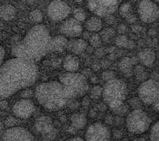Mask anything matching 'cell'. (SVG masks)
I'll use <instances>...</instances> for the list:
<instances>
[{"label":"cell","mask_w":159,"mask_h":141,"mask_svg":"<svg viewBox=\"0 0 159 141\" xmlns=\"http://www.w3.org/2000/svg\"><path fill=\"white\" fill-rule=\"evenodd\" d=\"M38 69L35 62L19 58H11L0 67V101L36 82Z\"/></svg>","instance_id":"1"},{"label":"cell","mask_w":159,"mask_h":141,"mask_svg":"<svg viewBox=\"0 0 159 141\" xmlns=\"http://www.w3.org/2000/svg\"><path fill=\"white\" fill-rule=\"evenodd\" d=\"M49 31L44 25L33 26L21 42L12 47V55L33 62L42 59L49 52L51 42Z\"/></svg>","instance_id":"2"},{"label":"cell","mask_w":159,"mask_h":141,"mask_svg":"<svg viewBox=\"0 0 159 141\" xmlns=\"http://www.w3.org/2000/svg\"><path fill=\"white\" fill-rule=\"evenodd\" d=\"M35 96L38 103L48 111H58L67 105L68 98L61 82H49L40 84L35 90Z\"/></svg>","instance_id":"3"},{"label":"cell","mask_w":159,"mask_h":141,"mask_svg":"<svg viewBox=\"0 0 159 141\" xmlns=\"http://www.w3.org/2000/svg\"><path fill=\"white\" fill-rule=\"evenodd\" d=\"M60 82L64 88L68 100H76L82 97L89 90L87 78L82 73L68 72L60 77Z\"/></svg>","instance_id":"4"},{"label":"cell","mask_w":159,"mask_h":141,"mask_svg":"<svg viewBox=\"0 0 159 141\" xmlns=\"http://www.w3.org/2000/svg\"><path fill=\"white\" fill-rule=\"evenodd\" d=\"M127 85L120 79L113 78L106 82L103 87V101L110 109L122 105L127 97Z\"/></svg>","instance_id":"5"},{"label":"cell","mask_w":159,"mask_h":141,"mask_svg":"<svg viewBox=\"0 0 159 141\" xmlns=\"http://www.w3.org/2000/svg\"><path fill=\"white\" fill-rule=\"evenodd\" d=\"M151 124V120L147 114L139 109H133L127 114L126 119V127L132 134L140 135L147 132Z\"/></svg>","instance_id":"6"},{"label":"cell","mask_w":159,"mask_h":141,"mask_svg":"<svg viewBox=\"0 0 159 141\" xmlns=\"http://www.w3.org/2000/svg\"><path fill=\"white\" fill-rule=\"evenodd\" d=\"M123 0H88V7L99 17H107L114 14Z\"/></svg>","instance_id":"7"},{"label":"cell","mask_w":159,"mask_h":141,"mask_svg":"<svg viewBox=\"0 0 159 141\" xmlns=\"http://www.w3.org/2000/svg\"><path fill=\"white\" fill-rule=\"evenodd\" d=\"M139 97L146 105H153L159 98V82L154 79L146 80L138 89Z\"/></svg>","instance_id":"8"},{"label":"cell","mask_w":159,"mask_h":141,"mask_svg":"<svg viewBox=\"0 0 159 141\" xmlns=\"http://www.w3.org/2000/svg\"><path fill=\"white\" fill-rule=\"evenodd\" d=\"M139 18L143 22L152 23L159 18V8L157 4L151 0H143L138 7Z\"/></svg>","instance_id":"9"},{"label":"cell","mask_w":159,"mask_h":141,"mask_svg":"<svg viewBox=\"0 0 159 141\" xmlns=\"http://www.w3.org/2000/svg\"><path fill=\"white\" fill-rule=\"evenodd\" d=\"M48 15L51 20L59 22L67 18L70 15L69 6L61 0H54L50 2L47 9Z\"/></svg>","instance_id":"10"},{"label":"cell","mask_w":159,"mask_h":141,"mask_svg":"<svg viewBox=\"0 0 159 141\" xmlns=\"http://www.w3.org/2000/svg\"><path fill=\"white\" fill-rule=\"evenodd\" d=\"M111 134L106 125L101 123H95L90 125L86 131L85 139L88 141L110 140Z\"/></svg>","instance_id":"11"},{"label":"cell","mask_w":159,"mask_h":141,"mask_svg":"<svg viewBox=\"0 0 159 141\" xmlns=\"http://www.w3.org/2000/svg\"><path fill=\"white\" fill-rule=\"evenodd\" d=\"M34 129L45 140H52L57 136V131L49 116H43L38 118L34 123Z\"/></svg>","instance_id":"12"},{"label":"cell","mask_w":159,"mask_h":141,"mask_svg":"<svg viewBox=\"0 0 159 141\" xmlns=\"http://www.w3.org/2000/svg\"><path fill=\"white\" fill-rule=\"evenodd\" d=\"M2 140L4 141H30L34 140L32 134L22 127H11L2 134Z\"/></svg>","instance_id":"13"},{"label":"cell","mask_w":159,"mask_h":141,"mask_svg":"<svg viewBox=\"0 0 159 141\" xmlns=\"http://www.w3.org/2000/svg\"><path fill=\"white\" fill-rule=\"evenodd\" d=\"M35 111L34 104L30 99L20 100L14 105L12 109L13 114L18 119L25 120L30 117Z\"/></svg>","instance_id":"14"},{"label":"cell","mask_w":159,"mask_h":141,"mask_svg":"<svg viewBox=\"0 0 159 141\" xmlns=\"http://www.w3.org/2000/svg\"><path fill=\"white\" fill-rule=\"evenodd\" d=\"M60 31L68 38H77L82 35L83 27L79 21L72 18L65 20L60 26Z\"/></svg>","instance_id":"15"},{"label":"cell","mask_w":159,"mask_h":141,"mask_svg":"<svg viewBox=\"0 0 159 141\" xmlns=\"http://www.w3.org/2000/svg\"><path fill=\"white\" fill-rule=\"evenodd\" d=\"M69 41L64 35H57L51 38L49 52L62 53L68 46Z\"/></svg>","instance_id":"16"},{"label":"cell","mask_w":159,"mask_h":141,"mask_svg":"<svg viewBox=\"0 0 159 141\" xmlns=\"http://www.w3.org/2000/svg\"><path fill=\"white\" fill-rule=\"evenodd\" d=\"M138 58L140 63L146 67H151L155 62L156 54L150 49H144L139 53Z\"/></svg>","instance_id":"17"},{"label":"cell","mask_w":159,"mask_h":141,"mask_svg":"<svg viewBox=\"0 0 159 141\" xmlns=\"http://www.w3.org/2000/svg\"><path fill=\"white\" fill-rule=\"evenodd\" d=\"M67 48L74 54L80 55L87 49L88 43L83 39H72L69 42Z\"/></svg>","instance_id":"18"},{"label":"cell","mask_w":159,"mask_h":141,"mask_svg":"<svg viewBox=\"0 0 159 141\" xmlns=\"http://www.w3.org/2000/svg\"><path fill=\"white\" fill-rule=\"evenodd\" d=\"M62 65L67 72H76L80 68V60L76 56L68 55L64 58Z\"/></svg>","instance_id":"19"},{"label":"cell","mask_w":159,"mask_h":141,"mask_svg":"<svg viewBox=\"0 0 159 141\" xmlns=\"http://www.w3.org/2000/svg\"><path fill=\"white\" fill-rule=\"evenodd\" d=\"M16 15V9L11 4H4L0 6V19L9 22Z\"/></svg>","instance_id":"20"},{"label":"cell","mask_w":159,"mask_h":141,"mask_svg":"<svg viewBox=\"0 0 159 141\" xmlns=\"http://www.w3.org/2000/svg\"><path fill=\"white\" fill-rule=\"evenodd\" d=\"M135 59L129 57H125L121 60V62H119V69L121 70L123 74L127 75V77L131 74L133 71V66L135 65Z\"/></svg>","instance_id":"21"},{"label":"cell","mask_w":159,"mask_h":141,"mask_svg":"<svg viewBox=\"0 0 159 141\" xmlns=\"http://www.w3.org/2000/svg\"><path fill=\"white\" fill-rule=\"evenodd\" d=\"M87 118L82 113H74L71 117V123L76 130H82L87 125Z\"/></svg>","instance_id":"22"},{"label":"cell","mask_w":159,"mask_h":141,"mask_svg":"<svg viewBox=\"0 0 159 141\" xmlns=\"http://www.w3.org/2000/svg\"><path fill=\"white\" fill-rule=\"evenodd\" d=\"M102 27H103L102 20L97 17H92L85 22V28L90 32L96 33L101 31Z\"/></svg>","instance_id":"23"},{"label":"cell","mask_w":159,"mask_h":141,"mask_svg":"<svg viewBox=\"0 0 159 141\" xmlns=\"http://www.w3.org/2000/svg\"><path fill=\"white\" fill-rule=\"evenodd\" d=\"M119 15L123 17L124 18H127V17L130 16V15L133 14V10H132V6L131 4L129 2H124L122 3L121 5L119 6Z\"/></svg>","instance_id":"24"},{"label":"cell","mask_w":159,"mask_h":141,"mask_svg":"<svg viewBox=\"0 0 159 141\" xmlns=\"http://www.w3.org/2000/svg\"><path fill=\"white\" fill-rule=\"evenodd\" d=\"M134 73L135 75V78L139 82H144L147 78V73H146L144 68L142 65L135 66V68L134 69Z\"/></svg>","instance_id":"25"},{"label":"cell","mask_w":159,"mask_h":141,"mask_svg":"<svg viewBox=\"0 0 159 141\" xmlns=\"http://www.w3.org/2000/svg\"><path fill=\"white\" fill-rule=\"evenodd\" d=\"M111 110L114 112L115 114H116L117 116L122 117V116H124L125 115L129 113V106L123 103L122 105H119V106L116 107V108L111 109Z\"/></svg>","instance_id":"26"},{"label":"cell","mask_w":159,"mask_h":141,"mask_svg":"<svg viewBox=\"0 0 159 141\" xmlns=\"http://www.w3.org/2000/svg\"><path fill=\"white\" fill-rule=\"evenodd\" d=\"M30 19L33 23L40 24L43 20L42 13L39 10H34V11H31L30 14Z\"/></svg>","instance_id":"27"},{"label":"cell","mask_w":159,"mask_h":141,"mask_svg":"<svg viewBox=\"0 0 159 141\" xmlns=\"http://www.w3.org/2000/svg\"><path fill=\"white\" fill-rule=\"evenodd\" d=\"M129 41L130 40L127 38V36H125L123 35H120L116 38V44L119 48H126V49H127Z\"/></svg>","instance_id":"28"},{"label":"cell","mask_w":159,"mask_h":141,"mask_svg":"<svg viewBox=\"0 0 159 141\" xmlns=\"http://www.w3.org/2000/svg\"><path fill=\"white\" fill-rule=\"evenodd\" d=\"M102 38L101 36L98 34H94L91 36V38H89V43L92 45V47L94 48H99L102 44Z\"/></svg>","instance_id":"29"},{"label":"cell","mask_w":159,"mask_h":141,"mask_svg":"<svg viewBox=\"0 0 159 141\" xmlns=\"http://www.w3.org/2000/svg\"><path fill=\"white\" fill-rule=\"evenodd\" d=\"M103 88L99 85H95L92 87V90L90 92V96L92 99H98L101 96H103Z\"/></svg>","instance_id":"30"},{"label":"cell","mask_w":159,"mask_h":141,"mask_svg":"<svg viewBox=\"0 0 159 141\" xmlns=\"http://www.w3.org/2000/svg\"><path fill=\"white\" fill-rule=\"evenodd\" d=\"M150 139L152 141H159V122L154 124L151 128Z\"/></svg>","instance_id":"31"},{"label":"cell","mask_w":159,"mask_h":141,"mask_svg":"<svg viewBox=\"0 0 159 141\" xmlns=\"http://www.w3.org/2000/svg\"><path fill=\"white\" fill-rule=\"evenodd\" d=\"M86 16H87L86 13L83 9L78 8V9L74 10V11H73V18H76L80 22H84V20L86 19Z\"/></svg>","instance_id":"32"},{"label":"cell","mask_w":159,"mask_h":141,"mask_svg":"<svg viewBox=\"0 0 159 141\" xmlns=\"http://www.w3.org/2000/svg\"><path fill=\"white\" fill-rule=\"evenodd\" d=\"M115 35H116V31L112 28H107V29L103 30L100 33V36H101L102 40H103V41H107L111 38L115 36Z\"/></svg>","instance_id":"33"},{"label":"cell","mask_w":159,"mask_h":141,"mask_svg":"<svg viewBox=\"0 0 159 141\" xmlns=\"http://www.w3.org/2000/svg\"><path fill=\"white\" fill-rule=\"evenodd\" d=\"M129 104L133 109H139L142 108V101L140 100V98H132L130 100Z\"/></svg>","instance_id":"34"},{"label":"cell","mask_w":159,"mask_h":141,"mask_svg":"<svg viewBox=\"0 0 159 141\" xmlns=\"http://www.w3.org/2000/svg\"><path fill=\"white\" fill-rule=\"evenodd\" d=\"M18 125V120L15 119V117L12 116H9L8 118L5 120L4 121V125L7 128H11V127H15Z\"/></svg>","instance_id":"35"},{"label":"cell","mask_w":159,"mask_h":141,"mask_svg":"<svg viewBox=\"0 0 159 141\" xmlns=\"http://www.w3.org/2000/svg\"><path fill=\"white\" fill-rule=\"evenodd\" d=\"M113 78H116V73L115 72L111 70H107L104 71V72L102 73V79L104 81V82H108L110 80L113 79Z\"/></svg>","instance_id":"36"},{"label":"cell","mask_w":159,"mask_h":141,"mask_svg":"<svg viewBox=\"0 0 159 141\" xmlns=\"http://www.w3.org/2000/svg\"><path fill=\"white\" fill-rule=\"evenodd\" d=\"M33 96V91L30 89H28V88H25V89L22 91L21 92V96L22 98H25V99H30L31 96Z\"/></svg>","instance_id":"37"},{"label":"cell","mask_w":159,"mask_h":141,"mask_svg":"<svg viewBox=\"0 0 159 141\" xmlns=\"http://www.w3.org/2000/svg\"><path fill=\"white\" fill-rule=\"evenodd\" d=\"M117 31L119 34L120 35H124L125 33L127 31V26L125 24H120V25L118 26Z\"/></svg>","instance_id":"38"},{"label":"cell","mask_w":159,"mask_h":141,"mask_svg":"<svg viewBox=\"0 0 159 141\" xmlns=\"http://www.w3.org/2000/svg\"><path fill=\"white\" fill-rule=\"evenodd\" d=\"M105 22H107L108 25H113V24H115L116 22V19L114 16H112L111 15L107 17H105Z\"/></svg>","instance_id":"39"},{"label":"cell","mask_w":159,"mask_h":141,"mask_svg":"<svg viewBox=\"0 0 159 141\" xmlns=\"http://www.w3.org/2000/svg\"><path fill=\"white\" fill-rule=\"evenodd\" d=\"M125 19L127 20V22H128V23L134 24L136 22V20H137V18H136V16L134 14H132V15H130V16H128L127 18H125Z\"/></svg>","instance_id":"40"},{"label":"cell","mask_w":159,"mask_h":141,"mask_svg":"<svg viewBox=\"0 0 159 141\" xmlns=\"http://www.w3.org/2000/svg\"><path fill=\"white\" fill-rule=\"evenodd\" d=\"M79 105H80V104L78 103L77 101H75V99L72 100V101H70V103L69 104V106L71 109H76L78 107H79Z\"/></svg>","instance_id":"41"},{"label":"cell","mask_w":159,"mask_h":141,"mask_svg":"<svg viewBox=\"0 0 159 141\" xmlns=\"http://www.w3.org/2000/svg\"><path fill=\"white\" fill-rule=\"evenodd\" d=\"M4 57H5V49H4L3 47L0 45V66L3 62Z\"/></svg>","instance_id":"42"},{"label":"cell","mask_w":159,"mask_h":141,"mask_svg":"<svg viewBox=\"0 0 159 141\" xmlns=\"http://www.w3.org/2000/svg\"><path fill=\"white\" fill-rule=\"evenodd\" d=\"M113 136H114V139H119L122 138V136H123V134H122V132H120V131L114 130V132H113Z\"/></svg>","instance_id":"43"},{"label":"cell","mask_w":159,"mask_h":141,"mask_svg":"<svg viewBox=\"0 0 159 141\" xmlns=\"http://www.w3.org/2000/svg\"><path fill=\"white\" fill-rule=\"evenodd\" d=\"M131 30L134 33H137L138 34V33H139L142 31V27L139 25H134V24H133L131 26Z\"/></svg>","instance_id":"44"},{"label":"cell","mask_w":159,"mask_h":141,"mask_svg":"<svg viewBox=\"0 0 159 141\" xmlns=\"http://www.w3.org/2000/svg\"><path fill=\"white\" fill-rule=\"evenodd\" d=\"M8 107V103L7 101H6L5 100H1L0 101V109H6Z\"/></svg>","instance_id":"45"},{"label":"cell","mask_w":159,"mask_h":141,"mask_svg":"<svg viewBox=\"0 0 159 141\" xmlns=\"http://www.w3.org/2000/svg\"><path fill=\"white\" fill-rule=\"evenodd\" d=\"M89 104H90V100H89V98L88 96H84V98L82 101V105L84 106H89Z\"/></svg>","instance_id":"46"},{"label":"cell","mask_w":159,"mask_h":141,"mask_svg":"<svg viewBox=\"0 0 159 141\" xmlns=\"http://www.w3.org/2000/svg\"><path fill=\"white\" fill-rule=\"evenodd\" d=\"M152 105H153V108H154V110H155L156 112H159V98Z\"/></svg>","instance_id":"47"},{"label":"cell","mask_w":159,"mask_h":141,"mask_svg":"<svg viewBox=\"0 0 159 141\" xmlns=\"http://www.w3.org/2000/svg\"><path fill=\"white\" fill-rule=\"evenodd\" d=\"M89 116H91V117H96V116H97V112H96V110L95 109H92L90 110V112H89Z\"/></svg>","instance_id":"48"},{"label":"cell","mask_w":159,"mask_h":141,"mask_svg":"<svg viewBox=\"0 0 159 141\" xmlns=\"http://www.w3.org/2000/svg\"><path fill=\"white\" fill-rule=\"evenodd\" d=\"M82 74L84 75L85 77H90L91 74H92V73H91V69H86L83 71L82 73Z\"/></svg>","instance_id":"49"},{"label":"cell","mask_w":159,"mask_h":141,"mask_svg":"<svg viewBox=\"0 0 159 141\" xmlns=\"http://www.w3.org/2000/svg\"><path fill=\"white\" fill-rule=\"evenodd\" d=\"M134 46H135V44H134V42H133V41H131V40H130V41H129L128 45H127V49H134Z\"/></svg>","instance_id":"50"},{"label":"cell","mask_w":159,"mask_h":141,"mask_svg":"<svg viewBox=\"0 0 159 141\" xmlns=\"http://www.w3.org/2000/svg\"><path fill=\"white\" fill-rule=\"evenodd\" d=\"M90 33H91L90 31H87L86 32L84 33V37L85 39H89V38H91V36H92V35H91Z\"/></svg>","instance_id":"51"},{"label":"cell","mask_w":159,"mask_h":141,"mask_svg":"<svg viewBox=\"0 0 159 141\" xmlns=\"http://www.w3.org/2000/svg\"><path fill=\"white\" fill-rule=\"evenodd\" d=\"M103 49H96V54L98 55V56H102V54H103Z\"/></svg>","instance_id":"52"},{"label":"cell","mask_w":159,"mask_h":141,"mask_svg":"<svg viewBox=\"0 0 159 141\" xmlns=\"http://www.w3.org/2000/svg\"><path fill=\"white\" fill-rule=\"evenodd\" d=\"M69 140H72V141H82V140H84V139H82V138H80V137H73V138H71V139H69Z\"/></svg>","instance_id":"53"},{"label":"cell","mask_w":159,"mask_h":141,"mask_svg":"<svg viewBox=\"0 0 159 141\" xmlns=\"http://www.w3.org/2000/svg\"><path fill=\"white\" fill-rule=\"evenodd\" d=\"M3 126H4L3 124L1 123V122H0V130H2V129H3Z\"/></svg>","instance_id":"54"},{"label":"cell","mask_w":159,"mask_h":141,"mask_svg":"<svg viewBox=\"0 0 159 141\" xmlns=\"http://www.w3.org/2000/svg\"><path fill=\"white\" fill-rule=\"evenodd\" d=\"M154 2H157V3H159V0H153Z\"/></svg>","instance_id":"55"},{"label":"cell","mask_w":159,"mask_h":141,"mask_svg":"<svg viewBox=\"0 0 159 141\" xmlns=\"http://www.w3.org/2000/svg\"><path fill=\"white\" fill-rule=\"evenodd\" d=\"M1 29H2V22L0 21V31H1Z\"/></svg>","instance_id":"56"},{"label":"cell","mask_w":159,"mask_h":141,"mask_svg":"<svg viewBox=\"0 0 159 141\" xmlns=\"http://www.w3.org/2000/svg\"><path fill=\"white\" fill-rule=\"evenodd\" d=\"M76 2H81L82 0H76Z\"/></svg>","instance_id":"57"},{"label":"cell","mask_w":159,"mask_h":141,"mask_svg":"<svg viewBox=\"0 0 159 141\" xmlns=\"http://www.w3.org/2000/svg\"><path fill=\"white\" fill-rule=\"evenodd\" d=\"M132 1H136V0H132Z\"/></svg>","instance_id":"58"}]
</instances>
